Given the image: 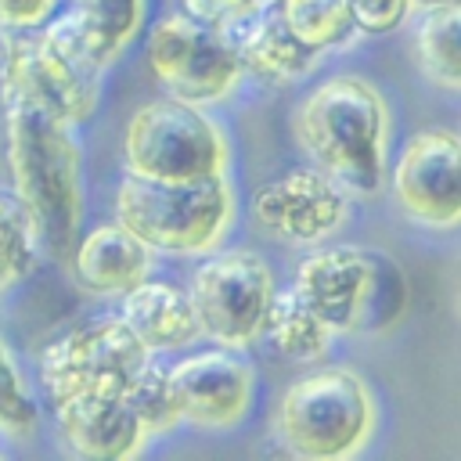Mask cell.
I'll list each match as a JSON object with an SVG mask.
<instances>
[{"label": "cell", "instance_id": "6da1fadb", "mask_svg": "<svg viewBox=\"0 0 461 461\" xmlns=\"http://www.w3.org/2000/svg\"><path fill=\"white\" fill-rule=\"evenodd\" d=\"M4 108V162L22 209L40 230L50 256L68 259L83 220V173L76 122L43 97L0 72Z\"/></svg>", "mask_w": 461, "mask_h": 461}, {"label": "cell", "instance_id": "7a4b0ae2", "mask_svg": "<svg viewBox=\"0 0 461 461\" xmlns=\"http://www.w3.org/2000/svg\"><path fill=\"white\" fill-rule=\"evenodd\" d=\"M295 144L349 194H375L389 173V104L360 76H328L292 112Z\"/></svg>", "mask_w": 461, "mask_h": 461}, {"label": "cell", "instance_id": "3957f363", "mask_svg": "<svg viewBox=\"0 0 461 461\" xmlns=\"http://www.w3.org/2000/svg\"><path fill=\"white\" fill-rule=\"evenodd\" d=\"M292 288L335 335L385 331L407 306L403 270L367 245H317L295 267Z\"/></svg>", "mask_w": 461, "mask_h": 461}, {"label": "cell", "instance_id": "277c9868", "mask_svg": "<svg viewBox=\"0 0 461 461\" xmlns=\"http://www.w3.org/2000/svg\"><path fill=\"white\" fill-rule=\"evenodd\" d=\"M375 421V396L353 367H317L281 393L270 432L299 461H342L367 447Z\"/></svg>", "mask_w": 461, "mask_h": 461}, {"label": "cell", "instance_id": "5b68a950", "mask_svg": "<svg viewBox=\"0 0 461 461\" xmlns=\"http://www.w3.org/2000/svg\"><path fill=\"white\" fill-rule=\"evenodd\" d=\"M115 220L162 256H205L234 223L227 173L166 184L126 173L115 187Z\"/></svg>", "mask_w": 461, "mask_h": 461}, {"label": "cell", "instance_id": "8992f818", "mask_svg": "<svg viewBox=\"0 0 461 461\" xmlns=\"http://www.w3.org/2000/svg\"><path fill=\"white\" fill-rule=\"evenodd\" d=\"M104 61L97 58L76 11L47 18L29 32H4L0 72L58 108L68 122H86L101 97Z\"/></svg>", "mask_w": 461, "mask_h": 461}, {"label": "cell", "instance_id": "52a82bcc", "mask_svg": "<svg viewBox=\"0 0 461 461\" xmlns=\"http://www.w3.org/2000/svg\"><path fill=\"white\" fill-rule=\"evenodd\" d=\"M122 162L126 173L144 180H202L227 173L230 148L212 115L202 104H187L180 97L144 101L122 130Z\"/></svg>", "mask_w": 461, "mask_h": 461}, {"label": "cell", "instance_id": "ba28073f", "mask_svg": "<svg viewBox=\"0 0 461 461\" xmlns=\"http://www.w3.org/2000/svg\"><path fill=\"white\" fill-rule=\"evenodd\" d=\"M274 288V270L263 256L249 249H212L191 270L187 295L202 335L216 346L241 353L259 339Z\"/></svg>", "mask_w": 461, "mask_h": 461}, {"label": "cell", "instance_id": "9c48e42d", "mask_svg": "<svg viewBox=\"0 0 461 461\" xmlns=\"http://www.w3.org/2000/svg\"><path fill=\"white\" fill-rule=\"evenodd\" d=\"M148 68L169 97L187 104H216L241 83V61L227 29L191 14H166L148 29Z\"/></svg>", "mask_w": 461, "mask_h": 461}, {"label": "cell", "instance_id": "30bf717a", "mask_svg": "<svg viewBox=\"0 0 461 461\" xmlns=\"http://www.w3.org/2000/svg\"><path fill=\"white\" fill-rule=\"evenodd\" d=\"M148 349L122 317H97L58 335L40 353V382L50 403L86 389H126L148 364Z\"/></svg>", "mask_w": 461, "mask_h": 461}, {"label": "cell", "instance_id": "8fae6325", "mask_svg": "<svg viewBox=\"0 0 461 461\" xmlns=\"http://www.w3.org/2000/svg\"><path fill=\"white\" fill-rule=\"evenodd\" d=\"M252 223L288 245H321L349 223L353 194L324 169L303 166L259 184L249 198Z\"/></svg>", "mask_w": 461, "mask_h": 461}, {"label": "cell", "instance_id": "7c38bea8", "mask_svg": "<svg viewBox=\"0 0 461 461\" xmlns=\"http://www.w3.org/2000/svg\"><path fill=\"white\" fill-rule=\"evenodd\" d=\"M385 176L407 220L429 230L461 223V133L439 126L411 133Z\"/></svg>", "mask_w": 461, "mask_h": 461}, {"label": "cell", "instance_id": "4fadbf2b", "mask_svg": "<svg viewBox=\"0 0 461 461\" xmlns=\"http://www.w3.org/2000/svg\"><path fill=\"white\" fill-rule=\"evenodd\" d=\"M166 375L180 425H194L209 432L238 425L256 393V375L249 360H241L238 349L227 346L187 353L166 364Z\"/></svg>", "mask_w": 461, "mask_h": 461}, {"label": "cell", "instance_id": "5bb4252c", "mask_svg": "<svg viewBox=\"0 0 461 461\" xmlns=\"http://www.w3.org/2000/svg\"><path fill=\"white\" fill-rule=\"evenodd\" d=\"M50 411L65 450L83 461H126L148 443L126 389H86L50 403Z\"/></svg>", "mask_w": 461, "mask_h": 461}, {"label": "cell", "instance_id": "9a60e30c", "mask_svg": "<svg viewBox=\"0 0 461 461\" xmlns=\"http://www.w3.org/2000/svg\"><path fill=\"white\" fill-rule=\"evenodd\" d=\"M151 249L119 220L97 223L76 238L68 252L72 277L90 295H122L151 274Z\"/></svg>", "mask_w": 461, "mask_h": 461}, {"label": "cell", "instance_id": "2e32d148", "mask_svg": "<svg viewBox=\"0 0 461 461\" xmlns=\"http://www.w3.org/2000/svg\"><path fill=\"white\" fill-rule=\"evenodd\" d=\"M119 317L151 357L187 349L202 339L187 288L173 281H158L151 274L119 295Z\"/></svg>", "mask_w": 461, "mask_h": 461}, {"label": "cell", "instance_id": "e0dca14e", "mask_svg": "<svg viewBox=\"0 0 461 461\" xmlns=\"http://www.w3.org/2000/svg\"><path fill=\"white\" fill-rule=\"evenodd\" d=\"M241 72L270 83V86H285L295 79H306L324 58L310 47H303L285 22L274 14V7H263L256 14H249L241 25L230 29Z\"/></svg>", "mask_w": 461, "mask_h": 461}, {"label": "cell", "instance_id": "ac0fdd59", "mask_svg": "<svg viewBox=\"0 0 461 461\" xmlns=\"http://www.w3.org/2000/svg\"><path fill=\"white\" fill-rule=\"evenodd\" d=\"M331 335H335V331L306 306V299H303L295 288H274L259 339H267L270 349H274L281 360L313 364V360H321V357L328 353Z\"/></svg>", "mask_w": 461, "mask_h": 461}, {"label": "cell", "instance_id": "d6986e66", "mask_svg": "<svg viewBox=\"0 0 461 461\" xmlns=\"http://www.w3.org/2000/svg\"><path fill=\"white\" fill-rule=\"evenodd\" d=\"M414 61L429 83L461 90V0L421 11L414 25Z\"/></svg>", "mask_w": 461, "mask_h": 461}, {"label": "cell", "instance_id": "ffe728a7", "mask_svg": "<svg viewBox=\"0 0 461 461\" xmlns=\"http://www.w3.org/2000/svg\"><path fill=\"white\" fill-rule=\"evenodd\" d=\"M270 7L285 22V29L321 58L349 47L360 36L346 0H274Z\"/></svg>", "mask_w": 461, "mask_h": 461}, {"label": "cell", "instance_id": "44dd1931", "mask_svg": "<svg viewBox=\"0 0 461 461\" xmlns=\"http://www.w3.org/2000/svg\"><path fill=\"white\" fill-rule=\"evenodd\" d=\"M72 11L79 14V22L104 65H112L130 47V40L137 36V29L144 22V0H76Z\"/></svg>", "mask_w": 461, "mask_h": 461}, {"label": "cell", "instance_id": "7402d4cb", "mask_svg": "<svg viewBox=\"0 0 461 461\" xmlns=\"http://www.w3.org/2000/svg\"><path fill=\"white\" fill-rule=\"evenodd\" d=\"M40 252H43L40 230L22 209V202L14 194L0 198V292L22 285L40 263Z\"/></svg>", "mask_w": 461, "mask_h": 461}, {"label": "cell", "instance_id": "603a6c76", "mask_svg": "<svg viewBox=\"0 0 461 461\" xmlns=\"http://www.w3.org/2000/svg\"><path fill=\"white\" fill-rule=\"evenodd\" d=\"M126 400H130L133 414L140 418L148 439H151V436H166V432H173V429L180 425L166 364H158L155 357H148V364L133 375V382L126 385Z\"/></svg>", "mask_w": 461, "mask_h": 461}, {"label": "cell", "instance_id": "cb8c5ba5", "mask_svg": "<svg viewBox=\"0 0 461 461\" xmlns=\"http://www.w3.org/2000/svg\"><path fill=\"white\" fill-rule=\"evenodd\" d=\"M36 425H40V407L25 385V375L11 346L0 339V432L14 439H29Z\"/></svg>", "mask_w": 461, "mask_h": 461}, {"label": "cell", "instance_id": "d4e9b609", "mask_svg": "<svg viewBox=\"0 0 461 461\" xmlns=\"http://www.w3.org/2000/svg\"><path fill=\"white\" fill-rule=\"evenodd\" d=\"M263 11L256 0H184V14L205 22V25H216V29H234L241 25L249 14Z\"/></svg>", "mask_w": 461, "mask_h": 461}, {"label": "cell", "instance_id": "484cf974", "mask_svg": "<svg viewBox=\"0 0 461 461\" xmlns=\"http://www.w3.org/2000/svg\"><path fill=\"white\" fill-rule=\"evenodd\" d=\"M58 0H0V32L40 29L54 14Z\"/></svg>", "mask_w": 461, "mask_h": 461}, {"label": "cell", "instance_id": "4316f807", "mask_svg": "<svg viewBox=\"0 0 461 461\" xmlns=\"http://www.w3.org/2000/svg\"><path fill=\"white\" fill-rule=\"evenodd\" d=\"M256 4H259V7H270V4H274V0H256Z\"/></svg>", "mask_w": 461, "mask_h": 461}, {"label": "cell", "instance_id": "83f0119b", "mask_svg": "<svg viewBox=\"0 0 461 461\" xmlns=\"http://www.w3.org/2000/svg\"><path fill=\"white\" fill-rule=\"evenodd\" d=\"M457 313H461V299H457Z\"/></svg>", "mask_w": 461, "mask_h": 461}]
</instances>
